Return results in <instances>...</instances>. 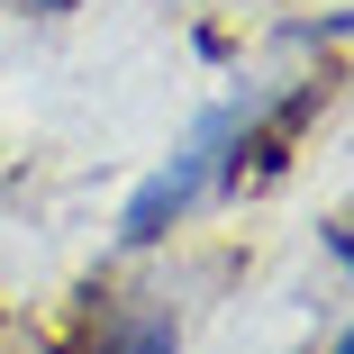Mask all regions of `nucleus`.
I'll return each instance as SVG.
<instances>
[{
  "label": "nucleus",
  "mask_w": 354,
  "mask_h": 354,
  "mask_svg": "<svg viewBox=\"0 0 354 354\" xmlns=\"http://www.w3.org/2000/svg\"><path fill=\"white\" fill-rule=\"evenodd\" d=\"M318 245H327V254H336V272L354 281V209H336V218L318 227Z\"/></svg>",
  "instance_id": "3"
},
{
  "label": "nucleus",
  "mask_w": 354,
  "mask_h": 354,
  "mask_svg": "<svg viewBox=\"0 0 354 354\" xmlns=\"http://www.w3.org/2000/svg\"><path fill=\"white\" fill-rule=\"evenodd\" d=\"M82 354H182V318H173V300L109 309V318L91 327V345H82Z\"/></svg>",
  "instance_id": "2"
},
{
  "label": "nucleus",
  "mask_w": 354,
  "mask_h": 354,
  "mask_svg": "<svg viewBox=\"0 0 354 354\" xmlns=\"http://www.w3.org/2000/svg\"><path fill=\"white\" fill-rule=\"evenodd\" d=\"M28 10H46V19H64V10H82V0H28Z\"/></svg>",
  "instance_id": "4"
},
{
  "label": "nucleus",
  "mask_w": 354,
  "mask_h": 354,
  "mask_svg": "<svg viewBox=\"0 0 354 354\" xmlns=\"http://www.w3.org/2000/svg\"><path fill=\"white\" fill-rule=\"evenodd\" d=\"M327 354H354V327H345V336H336V345H327Z\"/></svg>",
  "instance_id": "5"
},
{
  "label": "nucleus",
  "mask_w": 354,
  "mask_h": 354,
  "mask_svg": "<svg viewBox=\"0 0 354 354\" xmlns=\"http://www.w3.org/2000/svg\"><path fill=\"white\" fill-rule=\"evenodd\" d=\"M227 136H236V100H218V109H200L191 118V136L127 191V209H118V254H146V245H164L191 209L218 191V164H227Z\"/></svg>",
  "instance_id": "1"
}]
</instances>
